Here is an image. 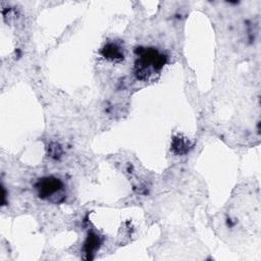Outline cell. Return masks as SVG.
Wrapping results in <instances>:
<instances>
[{
    "label": "cell",
    "mask_w": 261,
    "mask_h": 261,
    "mask_svg": "<svg viewBox=\"0 0 261 261\" xmlns=\"http://www.w3.org/2000/svg\"><path fill=\"white\" fill-rule=\"evenodd\" d=\"M135 54L134 73L142 82L157 79L168 60V56L164 52L154 47H137Z\"/></svg>",
    "instance_id": "6da1fadb"
},
{
    "label": "cell",
    "mask_w": 261,
    "mask_h": 261,
    "mask_svg": "<svg viewBox=\"0 0 261 261\" xmlns=\"http://www.w3.org/2000/svg\"><path fill=\"white\" fill-rule=\"evenodd\" d=\"M38 198L54 204H59L65 199L64 182L53 175L42 176L34 185Z\"/></svg>",
    "instance_id": "7a4b0ae2"
},
{
    "label": "cell",
    "mask_w": 261,
    "mask_h": 261,
    "mask_svg": "<svg viewBox=\"0 0 261 261\" xmlns=\"http://www.w3.org/2000/svg\"><path fill=\"white\" fill-rule=\"evenodd\" d=\"M101 55L110 61L119 62L124 59L123 52L121 50V47L113 42L107 43L102 49H101Z\"/></svg>",
    "instance_id": "3957f363"
},
{
    "label": "cell",
    "mask_w": 261,
    "mask_h": 261,
    "mask_svg": "<svg viewBox=\"0 0 261 261\" xmlns=\"http://www.w3.org/2000/svg\"><path fill=\"white\" fill-rule=\"evenodd\" d=\"M99 245H100V242H99L98 236L94 234V233L89 234V237L87 239V242L85 244V249H86L87 254L95 252L99 248Z\"/></svg>",
    "instance_id": "277c9868"
}]
</instances>
